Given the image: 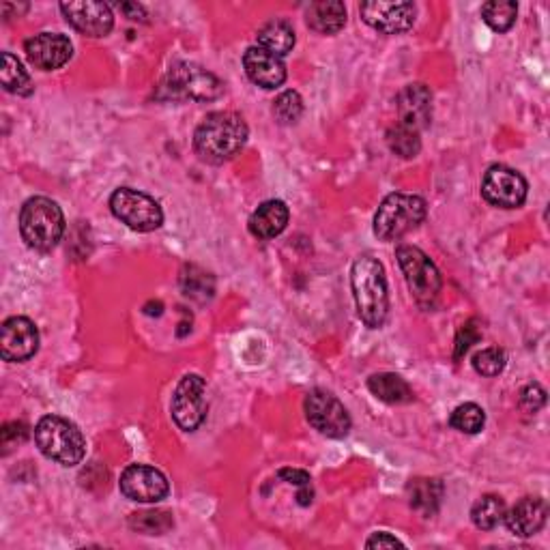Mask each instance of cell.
Returning a JSON list of instances; mask_svg holds the SVG:
<instances>
[{
    "mask_svg": "<svg viewBox=\"0 0 550 550\" xmlns=\"http://www.w3.org/2000/svg\"><path fill=\"white\" fill-rule=\"evenodd\" d=\"M248 123L237 112H213L196 127L194 149L209 164L233 159L248 142Z\"/></svg>",
    "mask_w": 550,
    "mask_h": 550,
    "instance_id": "6da1fadb",
    "label": "cell"
},
{
    "mask_svg": "<svg viewBox=\"0 0 550 550\" xmlns=\"http://www.w3.org/2000/svg\"><path fill=\"white\" fill-rule=\"evenodd\" d=\"M351 286L361 321L370 329H381L389 312V295L383 265L372 256H359L351 269Z\"/></svg>",
    "mask_w": 550,
    "mask_h": 550,
    "instance_id": "7a4b0ae2",
    "label": "cell"
},
{
    "mask_svg": "<svg viewBox=\"0 0 550 550\" xmlns=\"http://www.w3.org/2000/svg\"><path fill=\"white\" fill-rule=\"evenodd\" d=\"M20 233L28 248L37 252L54 250L65 235V215L54 200L35 196L20 211Z\"/></svg>",
    "mask_w": 550,
    "mask_h": 550,
    "instance_id": "3957f363",
    "label": "cell"
},
{
    "mask_svg": "<svg viewBox=\"0 0 550 550\" xmlns=\"http://www.w3.org/2000/svg\"><path fill=\"white\" fill-rule=\"evenodd\" d=\"M39 452L63 467H76L86 454V441L80 428L61 415H46L35 426Z\"/></svg>",
    "mask_w": 550,
    "mask_h": 550,
    "instance_id": "277c9868",
    "label": "cell"
},
{
    "mask_svg": "<svg viewBox=\"0 0 550 550\" xmlns=\"http://www.w3.org/2000/svg\"><path fill=\"white\" fill-rule=\"evenodd\" d=\"M426 200L415 194H389L374 215V235L381 241H398L426 220Z\"/></svg>",
    "mask_w": 550,
    "mask_h": 550,
    "instance_id": "5b68a950",
    "label": "cell"
},
{
    "mask_svg": "<svg viewBox=\"0 0 550 550\" xmlns=\"http://www.w3.org/2000/svg\"><path fill=\"white\" fill-rule=\"evenodd\" d=\"M396 258L417 306L432 308L443 288L437 265L422 250L415 248V245H400L396 250Z\"/></svg>",
    "mask_w": 550,
    "mask_h": 550,
    "instance_id": "8992f818",
    "label": "cell"
},
{
    "mask_svg": "<svg viewBox=\"0 0 550 550\" xmlns=\"http://www.w3.org/2000/svg\"><path fill=\"white\" fill-rule=\"evenodd\" d=\"M110 209L117 220L136 233H153L164 224V211L159 202L149 194L132 190V187H119L110 196Z\"/></svg>",
    "mask_w": 550,
    "mask_h": 550,
    "instance_id": "52a82bcc",
    "label": "cell"
},
{
    "mask_svg": "<svg viewBox=\"0 0 550 550\" xmlns=\"http://www.w3.org/2000/svg\"><path fill=\"white\" fill-rule=\"evenodd\" d=\"M170 413L185 432H194L202 426L207 419V383L200 374L183 376L172 394Z\"/></svg>",
    "mask_w": 550,
    "mask_h": 550,
    "instance_id": "ba28073f",
    "label": "cell"
},
{
    "mask_svg": "<svg viewBox=\"0 0 550 550\" xmlns=\"http://www.w3.org/2000/svg\"><path fill=\"white\" fill-rule=\"evenodd\" d=\"M303 409H306L310 426L329 439H342L351 430L349 411L334 394L323 392V389L310 392L303 402Z\"/></svg>",
    "mask_w": 550,
    "mask_h": 550,
    "instance_id": "9c48e42d",
    "label": "cell"
},
{
    "mask_svg": "<svg viewBox=\"0 0 550 550\" xmlns=\"http://www.w3.org/2000/svg\"><path fill=\"white\" fill-rule=\"evenodd\" d=\"M529 185L520 172L508 166H490L482 181V196L492 207L518 209L527 200Z\"/></svg>",
    "mask_w": 550,
    "mask_h": 550,
    "instance_id": "30bf717a",
    "label": "cell"
},
{
    "mask_svg": "<svg viewBox=\"0 0 550 550\" xmlns=\"http://www.w3.org/2000/svg\"><path fill=\"white\" fill-rule=\"evenodd\" d=\"M168 89L172 95L194 101H211L222 95V82L211 71L194 63H177L170 67Z\"/></svg>",
    "mask_w": 550,
    "mask_h": 550,
    "instance_id": "8fae6325",
    "label": "cell"
},
{
    "mask_svg": "<svg viewBox=\"0 0 550 550\" xmlns=\"http://www.w3.org/2000/svg\"><path fill=\"white\" fill-rule=\"evenodd\" d=\"M121 492L136 503H159L168 495L166 475L149 465H129L121 475Z\"/></svg>",
    "mask_w": 550,
    "mask_h": 550,
    "instance_id": "7c38bea8",
    "label": "cell"
},
{
    "mask_svg": "<svg viewBox=\"0 0 550 550\" xmlns=\"http://www.w3.org/2000/svg\"><path fill=\"white\" fill-rule=\"evenodd\" d=\"M39 349L37 325L26 316H11L0 327V355L5 361H28Z\"/></svg>",
    "mask_w": 550,
    "mask_h": 550,
    "instance_id": "4fadbf2b",
    "label": "cell"
},
{
    "mask_svg": "<svg viewBox=\"0 0 550 550\" xmlns=\"http://www.w3.org/2000/svg\"><path fill=\"white\" fill-rule=\"evenodd\" d=\"M359 13L374 31L383 35H400L407 33L415 24L417 9L413 3H381V0H374V3L361 5Z\"/></svg>",
    "mask_w": 550,
    "mask_h": 550,
    "instance_id": "5bb4252c",
    "label": "cell"
},
{
    "mask_svg": "<svg viewBox=\"0 0 550 550\" xmlns=\"http://www.w3.org/2000/svg\"><path fill=\"white\" fill-rule=\"evenodd\" d=\"M61 11L65 20L86 37H106L114 26L112 9L106 3H95V0L63 3Z\"/></svg>",
    "mask_w": 550,
    "mask_h": 550,
    "instance_id": "9a60e30c",
    "label": "cell"
},
{
    "mask_svg": "<svg viewBox=\"0 0 550 550\" xmlns=\"http://www.w3.org/2000/svg\"><path fill=\"white\" fill-rule=\"evenodd\" d=\"M24 50L31 65L41 71L61 69L74 54L69 37L61 33H39L24 43Z\"/></svg>",
    "mask_w": 550,
    "mask_h": 550,
    "instance_id": "2e32d148",
    "label": "cell"
},
{
    "mask_svg": "<svg viewBox=\"0 0 550 550\" xmlns=\"http://www.w3.org/2000/svg\"><path fill=\"white\" fill-rule=\"evenodd\" d=\"M243 67L248 78L254 84H258L260 89H278L286 80V65L280 56H275L258 46L245 50Z\"/></svg>",
    "mask_w": 550,
    "mask_h": 550,
    "instance_id": "e0dca14e",
    "label": "cell"
},
{
    "mask_svg": "<svg viewBox=\"0 0 550 550\" xmlns=\"http://www.w3.org/2000/svg\"><path fill=\"white\" fill-rule=\"evenodd\" d=\"M400 123L422 132L432 121V93L426 84H409L396 99Z\"/></svg>",
    "mask_w": 550,
    "mask_h": 550,
    "instance_id": "ac0fdd59",
    "label": "cell"
},
{
    "mask_svg": "<svg viewBox=\"0 0 550 550\" xmlns=\"http://www.w3.org/2000/svg\"><path fill=\"white\" fill-rule=\"evenodd\" d=\"M548 505L542 497L520 499L512 510H505L503 523L518 538H531L546 525Z\"/></svg>",
    "mask_w": 550,
    "mask_h": 550,
    "instance_id": "d6986e66",
    "label": "cell"
},
{
    "mask_svg": "<svg viewBox=\"0 0 550 550\" xmlns=\"http://www.w3.org/2000/svg\"><path fill=\"white\" fill-rule=\"evenodd\" d=\"M288 207L282 200H267L260 205L248 222L250 233L260 239V241H269L275 239L278 235L284 233V228L288 224Z\"/></svg>",
    "mask_w": 550,
    "mask_h": 550,
    "instance_id": "ffe728a7",
    "label": "cell"
},
{
    "mask_svg": "<svg viewBox=\"0 0 550 550\" xmlns=\"http://www.w3.org/2000/svg\"><path fill=\"white\" fill-rule=\"evenodd\" d=\"M407 495L415 512L422 516H434L443 503L445 486L437 477H415L407 486Z\"/></svg>",
    "mask_w": 550,
    "mask_h": 550,
    "instance_id": "44dd1931",
    "label": "cell"
},
{
    "mask_svg": "<svg viewBox=\"0 0 550 550\" xmlns=\"http://www.w3.org/2000/svg\"><path fill=\"white\" fill-rule=\"evenodd\" d=\"M308 26L321 35H336L346 24V7L338 0H321L312 3L306 13Z\"/></svg>",
    "mask_w": 550,
    "mask_h": 550,
    "instance_id": "7402d4cb",
    "label": "cell"
},
{
    "mask_svg": "<svg viewBox=\"0 0 550 550\" xmlns=\"http://www.w3.org/2000/svg\"><path fill=\"white\" fill-rule=\"evenodd\" d=\"M368 389L387 404H407L413 400L411 385L394 372H381L368 379Z\"/></svg>",
    "mask_w": 550,
    "mask_h": 550,
    "instance_id": "603a6c76",
    "label": "cell"
},
{
    "mask_svg": "<svg viewBox=\"0 0 550 550\" xmlns=\"http://www.w3.org/2000/svg\"><path fill=\"white\" fill-rule=\"evenodd\" d=\"M258 48H263L275 56H286L288 52H291L295 48V31L293 26L288 24L286 20H271L267 22L263 28H260L258 35H256Z\"/></svg>",
    "mask_w": 550,
    "mask_h": 550,
    "instance_id": "cb8c5ba5",
    "label": "cell"
},
{
    "mask_svg": "<svg viewBox=\"0 0 550 550\" xmlns=\"http://www.w3.org/2000/svg\"><path fill=\"white\" fill-rule=\"evenodd\" d=\"M0 82L7 93L28 95L33 91V82L24 65L11 52L3 54V67H0Z\"/></svg>",
    "mask_w": 550,
    "mask_h": 550,
    "instance_id": "d4e9b609",
    "label": "cell"
},
{
    "mask_svg": "<svg viewBox=\"0 0 550 550\" xmlns=\"http://www.w3.org/2000/svg\"><path fill=\"white\" fill-rule=\"evenodd\" d=\"M503 516H505V501L497 495H484L471 510L473 525L482 531L495 529L499 523H503Z\"/></svg>",
    "mask_w": 550,
    "mask_h": 550,
    "instance_id": "484cf974",
    "label": "cell"
},
{
    "mask_svg": "<svg viewBox=\"0 0 550 550\" xmlns=\"http://www.w3.org/2000/svg\"><path fill=\"white\" fill-rule=\"evenodd\" d=\"M387 147H389V151L396 153L398 157L411 159L419 151H422V138H419L417 129L398 123L387 132Z\"/></svg>",
    "mask_w": 550,
    "mask_h": 550,
    "instance_id": "4316f807",
    "label": "cell"
},
{
    "mask_svg": "<svg viewBox=\"0 0 550 550\" xmlns=\"http://www.w3.org/2000/svg\"><path fill=\"white\" fill-rule=\"evenodd\" d=\"M518 16V5L512 0H490L482 7V20L497 33H508Z\"/></svg>",
    "mask_w": 550,
    "mask_h": 550,
    "instance_id": "83f0119b",
    "label": "cell"
},
{
    "mask_svg": "<svg viewBox=\"0 0 550 550\" xmlns=\"http://www.w3.org/2000/svg\"><path fill=\"white\" fill-rule=\"evenodd\" d=\"M484 424H486V413L480 404H475V402L460 404V407H456L450 415V426L458 432H465V434L482 432Z\"/></svg>",
    "mask_w": 550,
    "mask_h": 550,
    "instance_id": "f1b7e54d",
    "label": "cell"
},
{
    "mask_svg": "<svg viewBox=\"0 0 550 550\" xmlns=\"http://www.w3.org/2000/svg\"><path fill=\"white\" fill-rule=\"evenodd\" d=\"M172 525H175V520H172V514L166 510L136 512L129 518V527L147 535H164L168 529H172Z\"/></svg>",
    "mask_w": 550,
    "mask_h": 550,
    "instance_id": "f546056e",
    "label": "cell"
},
{
    "mask_svg": "<svg viewBox=\"0 0 550 550\" xmlns=\"http://www.w3.org/2000/svg\"><path fill=\"white\" fill-rule=\"evenodd\" d=\"M181 286L187 297L198 299V301H207L213 295V278L202 271L200 267H185L183 275H181Z\"/></svg>",
    "mask_w": 550,
    "mask_h": 550,
    "instance_id": "4dcf8cb0",
    "label": "cell"
},
{
    "mask_svg": "<svg viewBox=\"0 0 550 550\" xmlns=\"http://www.w3.org/2000/svg\"><path fill=\"white\" fill-rule=\"evenodd\" d=\"M303 114V99L297 91H284L273 104V117L280 125H293Z\"/></svg>",
    "mask_w": 550,
    "mask_h": 550,
    "instance_id": "1f68e13d",
    "label": "cell"
},
{
    "mask_svg": "<svg viewBox=\"0 0 550 550\" xmlns=\"http://www.w3.org/2000/svg\"><path fill=\"white\" fill-rule=\"evenodd\" d=\"M508 359H505V353L497 346H490V349H484L480 353L473 355V368L477 374L482 376H497L503 372Z\"/></svg>",
    "mask_w": 550,
    "mask_h": 550,
    "instance_id": "d6a6232c",
    "label": "cell"
},
{
    "mask_svg": "<svg viewBox=\"0 0 550 550\" xmlns=\"http://www.w3.org/2000/svg\"><path fill=\"white\" fill-rule=\"evenodd\" d=\"M280 480L291 484V486H297L299 492H297V501L301 505H310L312 503V497H314V490H312V477L301 471V469H282L280 471Z\"/></svg>",
    "mask_w": 550,
    "mask_h": 550,
    "instance_id": "836d02e7",
    "label": "cell"
},
{
    "mask_svg": "<svg viewBox=\"0 0 550 550\" xmlns=\"http://www.w3.org/2000/svg\"><path fill=\"white\" fill-rule=\"evenodd\" d=\"M482 338V329H480V321L477 318H471V321H467L465 325L460 327L458 336H456V351H454V357L456 359H462L465 357V353L471 349V346L475 342H480Z\"/></svg>",
    "mask_w": 550,
    "mask_h": 550,
    "instance_id": "e575fe53",
    "label": "cell"
},
{
    "mask_svg": "<svg viewBox=\"0 0 550 550\" xmlns=\"http://www.w3.org/2000/svg\"><path fill=\"white\" fill-rule=\"evenodd\" d=\"M518 402H520V409H523L529 415H533V413H538L544 407L546 392L542 389V385L531 383V385H527L523 389V392H520V400Z\"/></svg>",
    "mask_w": 550,
    "mask_h": 550,
    "instance_id": "d590c367",
    "label": "cell"
},
{
    "mask_svg": "<svg viewBox=\"0 0 550 550\" xmlns=\"http://www.w3.org/2000/svg\"><path fill=\"white\" fill-rule=\"evenodd\" d=\"M28 437V426L22 422H11L3 428V445L9 447L13 443H22Z\"/></svg>",
    "mask_w": 550,
    "mask_h": 550,
    "instance_id": "8d00e7d4",
    "label": "cell"
},
{
    "mask_svg": "<svg viewBox=\"0 0 550 550\" xmlns=\"http://www.w3.org/2000/svg\"><path fill=\"white\" fill-rule=\"evenodd\" d=\"M366 546L368 548H396V546L402 548L404 544L398 538H394V535L381 531V533H374L372 538L366 542Z\"/></svg>",
    "mask_w": 550,
    "mask_h": 550,
    "instance_id": "74e56055",
    "label": "cell"
},
{
    "mask_svg": "<svg viewBox=\"0 0 550 550\" xmlns=\"http://www.w3.org/2000/svg\"><path fill=\"white\" fill-rule=\"evenodd\" d=\"M119 9L125 13V16L129 20H142V18H147V11H144L142 5L138 3H121Z\"/></svg>",
    "mask_w": 550,
    "mask_h": 550,
    "instance_id": "f35d334b",
    "label": "cell"
}]
</instances>
